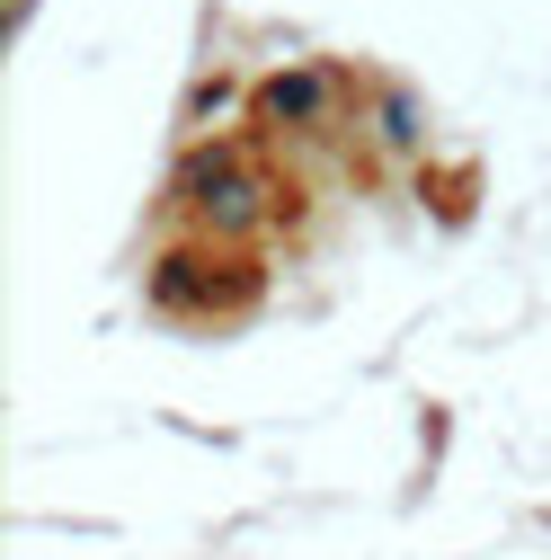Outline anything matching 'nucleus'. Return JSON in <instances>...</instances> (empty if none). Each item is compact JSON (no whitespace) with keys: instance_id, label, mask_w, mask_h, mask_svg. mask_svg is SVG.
Masks as SVG:
<instances>
[{"instance_id":"nucleus-3","label":"nucleus","mask_w":551,"mask_h":560,"mask_svg":"<svg viewBox=\"0 0 551 560\" xmlns=\"http://www.w3.org/2000/svg\"><path fill=\"white\" fill-rule=\"evenodd\" d=\"M338 107H348V81L329 62H285V72L249 81V125L258 133H338Z\"/></svg>"},{"instance_id":"nucleus-2","label":"nucleus","mask_w":551,"mask_h":560,"mask_svg":"<svg viewBox=\"0 0 551 560\" xmlns=\"http://www.w3.org/2000/svg\"><path fill=\"white\" fill-rule=\"evenodd\" d=\"M258 294V276L232 241H187V249H161L152 267V303L161 312H196V320H214V312H241Z\"/></svg>"},{"instance_id":"nucleus-1","label":"nucleus","mask_w":551,"mask_h":560,"mask_svg":"<svg viewBox=\"0 0 551 560\" xmlns=\"http://www.w3.org/2000/svg\"><path fill=\"white\" fill-rule=\"evenodd\" d=\"M169 214H187L204 241H241L276 214V187L258 178V161L241 143H187V161L169 178Z\"/></svg>"},{"instance_id":"nucleus-4","label":"nucleus","mask_w":551,"mask_h":560,"mask_svg":"<svg viewBox=\"0 0 551 560\" xmlns=\"http://www.w3.org/2000/svg\"><path fill=\"white\" fill-rule=\"evenodd\" d=\"M419 133H427V125H419V107H409L400 90H383V143H419Z\"/></svg>"}]
</instances>
